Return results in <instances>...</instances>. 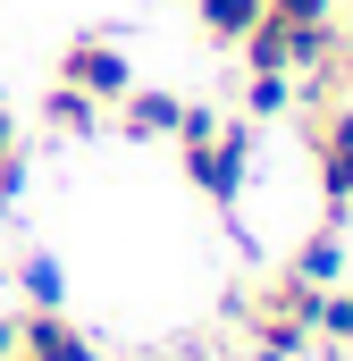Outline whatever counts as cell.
Returning a JSON list of instances; mask_svg holds the SVG:
<instances>
[{"instance_id":"5b68a950","label":"cell","mask_w":353,"mask_h":361,"mask_svg":"<svg viewBox=\"0 0 353 361\" xmlns=\"http://www.w3.org/2000/svg\"><path fill=\"white\" fill-rule=\"evenodd\" d=\"M185 109H193V101H176V92H160V85H126V101H118V135H126V143H176Z\"/></svg>"},{"instance_id":"30bf717a","label":"cell","mask_w":353,"mask_h":361,"mask_svg":"<svg viewBox=\"0 0 353 361\" xmlns=\"http://www.w3.org/2000/svg\"><path fill=\"white\" fill-rule=\"evenodd\" d=\"M17 286H25V311H59V302H68V277H59L51 252H34V261L17 269Z\"/></svg>"},{"instance_id":"3957f363","label":"cell","mask_w":353,"mask_h":361,"mask_svg":"<svg viewBox=\"0 0 353 361\" xmlns=\"http://www.w3.org/2000/svg\"><path fill=\"white\" fill-rule=\"evenodd\" d=\"M0 361H101V353L68 311H8L0 319Z\"/></svg>"},{"instance_id":"4fadbf2b","label":"cell","mask_w":353,"mask_h":361,"mask_svg":"<svg viewBox=\"0 0 353 361\" xmlns=\"http://www.w3.org/2000/svg\"><path fill=\"white\" fill-rule=\"evenodd\" d=\"M328 76H337V92H353V42L337 51V68H328Z\"/></svg>"},{"instance_id":"277c9868","label":"cell","mask_w":353,"mask_h":361,"mask_svg":"<svg viewBox=\"0 0 353 361\" xmlns=\"http://www.w3.org/2000/svg\"><path fill=\"white\" fill-rule=\"evenodd\" d=\"M59 85L85 92V101H101V109H118L126 85H135V68H126V51H118L109 34H76V42L59 51Z\"/></svg>"},{"instance_id":"7a4b0ae2","label":"cell","mask_w":353,"mask_h":361,"mask_svg":"<svg viewBox=\"0 0 353 361\" xmlns=\"http://www.w3.org/2000/svg\"><path fill=\"white\" fill-rule=\"evenodd\" d=\"M303 152H311V177L328 193V219H345L353 210V101L337 109H303Z\"/></svg>"},{"instance_id":"52a82bcc","label":"cell","mask_w":353,"mask_h":361,"mask_svg":"<svg viewBox=\"0 0 353 361\" xmlns=\"http://www.w3.org/2000/svg\"><path fill=\"white\" fill-rule=\"evenodd\" d=\"M42 126L85 143V135H101V126H109V109H101V101H85V92H68V85H51V92H42Z\"/></svg>"},{"instance_id":"7c38bea8","label":"cell","mask_w":353,"mask_h":361,"mask_svg":"<svg viewBox=\"0 0 353 361\" xmlns=\"http://www.w3.org/2000/svg\"><path fill=\"white\" fill-rule=\"evenodd\" d=\"M269 25H320V17H337V0H261Z\"/></svg>"},{"instance_id":"ba28073f","label":"cell","mask_w":353,"mask_h":361,"mask_svg":"<svg viewBox=\"0 0 353 361\" xmlns=\"http://www.w3.org/2000/svg\"><path fill=\"white\" fill-rule=\"evenodd\" d=\"M193 25H202L219 51H236V42L261 25V0H193Z\"/></svg>"},{"instance_id":"9a60e30c","label":"cell","mask_w":353,"mask_h":361,"mask_svg":"<svg viewBox=\"0 0 353 361\" xmlns=\"http://www.w3.org/2000/svg\"><path fill=\"white\" fill-rule=\"evenodd\" d=\"M345 25H353V0H345Z\"/></svg>"},{"instance_id":"5bb4252c","label":"cell","mask_w":353,"mask_h":361,"mask_svg":"<svg viewBox=\"0 0 353 361\" xmlns=\"http://www.w3.org/2000/svg\"><path fill=\"white\" fill-rule=\"evenodd\" d=\"M244 361H294V353H277V345H244Z\"/></svg>"},{"instance_id":"8fae6325","label":"cell","mask_w":353,"mask_h":361,"mask_svg":"<svg viewBox=\"0 0 353 361\" xmlns=\"http://www.w3.org/2000/svg\"><path fill=\"white\" fill-rule=\"evenodd\" d=\"M294 109V76H244V118H286Z\"/></svg>"},{"instance_id":"8992f818","label":"cell","mask_w":353,"mask_h":361,"mask_svg":"<svg viewBox=\"0 0 353 361\" xmlns=\"http://www.w3.org/2000/svg\"><path fill=\"white\" fill-rule=\"evenodd\" d=\"M286 277H303V286H337V277H345V235H337V227H311V235L294 244Z\"/></svg>"},{"instance_id":"6da1fadb","label":"cell","mask_w":353,"mask_h":361,"mask_svg":"<svg viewBox=\"0 0 353 361\" xmlns=\"http://www.w3.org/2000/svg\"><path fill=\"white\" fill-rule=\"evenodd\" d=\"M176 169L202 185L219 210H236V202H244V177H253V118H244V109H236V118L185 109V126H176Z\"/></svg>"},{"instance_id":"9c48e42d","label":"cell","mask_w":353,"mask_h":361,"mask_svg":"<svg viewBox=\"0 0 353 361\" xmlns=\"http://www.w3.org/2000/svg\"><path fill=\"white\" fill-rule=\"evenodd\" d=\"M311 336H320L328 353H353V294L345 286H320V294H311Z\"/></svg>"}]
</instances>
